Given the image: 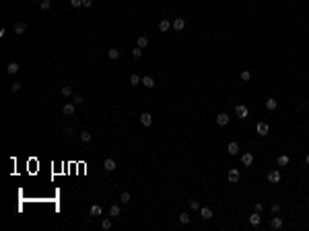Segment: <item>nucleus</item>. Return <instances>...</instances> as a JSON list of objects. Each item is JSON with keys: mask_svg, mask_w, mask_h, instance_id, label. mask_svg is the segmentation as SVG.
<instances>
[{"mask_svg": "<svg viewBox=\"0 0 309 231\" xmlns=\"http://www.w3.org/2000/svg\"><path fill=\"white\" fill-rule=\"evenodd\" d=\"M142 83V76H140V74H130V85H132V87H136V85H140Z\"/></svg>", "mask_w": 309, "mask_h": 231, "instance_id": "19", "label": "nucleus"}, {"mask_svg": "<svg viewBox=\"0 0 309 231\" xmlns=\"http://www.w3.org/2000/svg\"><path fill=\"white\" fill-rule=\"evenodd\" d=\"M70 6L79 8V6H83V0H70Z\"/></svg>", "mask_w": 309, "mask_h": 231, "instance_id": "38", "label": "nucleus"}, {"mask_svg": "<svg viewBox=\"0 0 309 231\" xmlns=\"http://www.w3.org/2000/svg\"><path fill=\"white\" fill-rule=\"evenodd\" d=\"M169 29H171V23H169L167 19H163L161 23H159V31H163V33H167Z\"/></svg>", "mask_w": 309, "mask_h": 231, "instance_id": "18", "label": "nucleus"}, {"mask_svg": "<svg viewBox=\"0 0 309 231\" xmlns=\"http://www.w3.org/2000/svg\"><path fill=\"white\" fill-rule=\"evenodd\" d=\"M200 217L204 221H208V219H212V211L208 207H200Z\"/></svg>", "mask_w": 309, "mask_h": 231, "instance_id": "12", "label": "nucleus"}, {"mask_svg": "<svg viewBox=\"0 0 309 231\" xmlns=\"http://www.w3.org/2000/svg\"><path fill=\"white\" fill-rule=\"evenodd\" d=\"M39 6H41V10H48L49 6H52V2H49V0H41V2H39Z\"/></svg>", "mask_w": 309, "mask_h": 231, "instance_id": "35", "label": "nucleus"}, {"mask_svg": "<svg viewBox=\"0 0 309 231\" xmlns=\"http://www.w3.org/2000/svg\"><path fill=\"white\" fill-rule=\"evenodd\" d=\"M83 101H85V97H80V95H74V99H72V103H74V105H80Z\"/></svg>", "mask_w": 309, "mask_h": 231, "instance_id": "36", "label": "nucleus"}, {"mask_svg": "<svg viewBox=\"0 0 309 231\" xmlns=\"http://www.w3.org/2000/svg\"><path fill=\"white\" fill-rule=\"evenodd\" d=\"M6 72H8V74H17V72H19V64H17V62H10L8 66H6Z\"/></svg>", "mask_w": 309, "mask_h": 231, "instance_id": "22", "label": "nucleus"}, {"mask_svg": "<svg viewBox=\"0 0 309 231\" xmlns=\"http://www.w3.org/2000/svg\"><path fill=\"white\" fill-rule=\"evenodd\" d=\"M10 91H13V93H19L21 91V83H13L10 85Z\"/></svg>", "mask_w": 309, "mask_h": 231, "instance_id": "37", "label": "nucleus"}, {"mask_svg": "<svg viewBox=\"0 0 309 231\" xmlns=\"http://www.w3.org/2000/svg\"><path fill=\"white\" fill-rule=\"evenodd\" d=\"M266 177H268L270 184H278L280 182V171H278V169H272V171H268V176H266Z\"/></svg>", "mask_w": 309, "mask_h": 231, "instance_id": "3", "label": "nucleus"}, {"mask_svg": "<svg viewBox=\"0 0 309 231\" xmlns=\"http://www.w3.org/2000/svg\"><path fill=\"white\" fill-rule=\"evenodd\" d=\"M142 85L147 89H152L155 87V79H152V76H142Z\"/></svg>", "mask_w": 309, "mask_h": 231, "instance_id": "21", "label": "nucleus"}, {"mask_svg": "<svg viewBox=\"0 0 309 231\" xmlns=\"http://www.w3.org/2000/svg\"><path fill=\"white\" fill-rule=\"evenodd\" d=\"M278 165L280 167H286V165H289V157H286V155H280L278 157Z\"/></svg>", "mask_w": 309, "mask_h": 231, "instance_id": "29", "label": "nucleus"}, {"mask_svg": "<svg viewBox=\"0 0 309 231\" xmlns=\"http://www.w3.org/2000/svg\"><path fill=\"white\" fill-rule=\"evenodd\" d=\"M305 163H307V165H309V153H307V157H305Z\"/></svg>", "mask_w": 309, "mask_h": 231, "instance_id": "41", "label": "nucleus"}, {"mask_svg": "<svg viewBox=\"0 0 309 231\" xmlns=\"http://www.w3.org/2000/svg\"><path fill=\"white\" fill-rule=\"evenodd\" d=\"M171 27H173V29H175V31H182L183 27H186V21H183L182 17H177V19H175V21H173V23H171Z\"/></svg>", "mask_w": 309, "mask_h": 231, "instance_id": "9", "label": "nucleus"}, {"mask_svg": "<svg viewBox=\"0 0 309 231\" xmlns=\"http://www.w3.org/2000/svg\"><path fill=\"white\" fill-rule=\"evenodd\" d=\"M179 223H182V225H188V223H190V215H188V213H179Z\"/></svg>", "mask_w": 309, "mask_h": 231, "instance_id": "27", "label": "nucleus"}, {"mask_svg": "<svg viewBox=\"0 0 309 231\" xmlns=\"http://www.w3.org/2000/svg\"><path fill=\"white\" fill-rule=\"evenodd\" d=\"M268 130H270V128H268V124H266V122H258V124H255V132L260 134V136H268Z\"/></svg>", "mask_w": 309, "mask_h": 231, "instance_id": "2", "label": "nucleus"}, {"mask_svg": "<svg viewBox=\"0 0 309 231\" xmlns=\"http://www.w3.org/2000/svg\"><path fill=\"white\" fill-rule=\"evenodd\" d=\"M216 124H219V126H227V124H229V116H227V113H219V116H216Z\"/></svg>", "mask_w": 309, "mask_h": 231, "instance_id": "14", "label": "nucleus"}, {"mask_svg": "<svg viewBox=\"0 0 309 231\" xmlns=\"http://www.w3.org/2000/svg\"><path fill=\"white\" fill-rule=\"evenodd\" d=\"M241 163H243L245 167H250L251 163H254V155H251V153H243V155H241Z\"/></svg>", "mask_w": 309, "mask_h": 231, "instance_id": "6", "label": "nucleus"}, {"mask_svg": "<svg viewBox=\"0 0 309 231\" xmlns=\"http://www.w3.org/2000/svg\"><path fill=\"white\" fill-rule=\"evenodd\" d=\"M79 136H80V140H83V143H91V132H87V130H83V132H79Z\"/></svg>", "mask_w": 309, "mask_h": 231, "instance_id": "25", "label": "nucleus"}, {"mask_svg": "<svg viewBox=\"0 0 309 231\" xmlns=\"http://www.w3.org/2000/svg\"><path fill=\"white\" fill-rule=\"evenodd\" d=\"M120 56H122V52H120V50H116V48L107 50V58H109V60H118Z\"/></svg>", "mask_w": 309, "mask_h": 231, "instance_id": "16", "label": "nucleus"}, {"mask_svg": "<svg viewBox=\"0 0 309 231\" xmlns=\"http://www.w3.org/2000/svg\"><path fill=\"white\" fill-rule=\"evenodd\" d=\"M132 56H134V58H140V56H142V48H138V45H136V48L132 50Z\"/></svg>", "mask_w": 309, "mask_h": 231, "instance_id": "34", "label": "nucleus"}, {"mask_svg": "<svg viewBox=\"0 0 309 231\" xmlns=\"http://www.w3.org/2000/svg\"><path fill=\"white\" fill-rule=\"evenodd\" d=\"M103 167H105V171H113V169L118 167V165H116V161H113L111 157H107L105 161H103Z\"/></svg>", "mask_w": 309, "mask_h": 231, "instance_id": "8", "label": "nucleus"}, {"mask_svg": "<svg viewBox=\"0 0 309 231\" xmlns=\"http://www.w3.org/2000/svg\"><path fill=\"white\" fill-rule=\"evenodd\" d=\"M307 204H309V198H307Z\"/></svg>", "mask_w": 309, "mask_h": 231, "instance_id": "42", "label": "nucleus"}, {"mask_svg": "<svg viewBox=\"0 0 309 231\" xmlns=\"http://www.w3.org/2000/svg\"><path fill=\"white\" fill-rule=\"evenodd\" d=\"M64 132L68 134V136H72V134H74V130H72V128H64Z\"/></svg>", "mask_w": 309, "mask_h": 231, "instance_id": "40", "label": "nucleus"}, {"mask_svg": "<svg viewBox=\"0 0 309 231\" xmlns=\"http://www.w3.org/2000/svg\"><path fill=\"white\" fill-rule=\"evenodd\" d=\"M235 113H237V118H241V120H245L247 116H250V109L245 108V105H235Z\"/></svg>", "mask_w": 309, "mask_h": 231, "instance_id": "1", "label": "nucleus"}, {"mask_svg": "<svg viewBox=\"0 0 309 231\" xmlns=\"http://www.w3.org/2000/svg\"><path fill=\"white\" fill-rule=\"evenodd\" d=\"M276 105H278V103H276V99H272V97L266 99V109H268V112H274Z\"/></svg>", "mask_w": 309, "mask_h": 231, "instance_id": "20", "label": "nucleus"}, {"mask_svg": "<svg viewBox=\"0 0 309 231\" xmlns=\"http://www.w3.org/2000/svg\"><path fill=\"white\" fill-rule=\"evenodd\" d=\"M270 227H272V229H280V227H282V219H280V217H272Z\"/></svg>", "mask_w": 309, "mask_h": 231, "instance_id": "17", "label": "nucleus"}, {"mask_svg": "<svg viewBox=\"0 0 309 231\" xmlns=\"http://www.w3.org/2000/svg\"><path fill=\"white\" fill-rule=\"evenodd\" d=\"M13 31H15L17 35H23L25 31H27V23H17L15 27H13Z\"/></svg>", "mask_w": 309, "mask_h": 231, "instance_id": "13", "label": "nucleus"}, {"mask_svg": "<svg viewBox=\"0 0 309 231\" xmlns=\"http://www.w3.org/2000/svg\"><path fill=\"white\" fill-rule=\"evenodd\" d=\"M136 44H138V48H147V45H148V37H144V35H140V37H138V41H136Z\"/></svg>", "mask_w": 309, "mask_h": 231, "instance_id": "26", "label": "nucleus"}, {"mask_svg": "<svg viewBox=\"0 0 309 231\" xmlns=\"http://www.w3.org/2000/svg\"><path fill=\"white\" fill-rule=\"evenodd\" d=\"M260 223H262V217H260V213H258V211H255L254 215H250V225L251 227H258Z\"/></svg>", "mask_w": 309, "mask_h": 231, "instance_id": "5", "label": "nucleus"}, {"mask_svg": "<svg viewBox=\"0 0 309 231\" xmlns=\"http://www.w3.org/2000/svg\"><path fill=\"white\" fill-rule=\"evenodd\" d=\"M227 180H229L231 184H235V182H239V169H229V171H227Z\"/></svg>", "mask_w": 309, "mask_h": 231, "instance_id": "4", "label": "nucleus"}, {"mask_svg": "<svg viewBox=\"0 0 309 231\" xmlns=\"http://www.w3.org/2000/svg\"><path fill=\"white\" fill-rule=\"evenodd\" d=\"M83 6H87V8H91V6H93V0H83Z\"/></svg>", "mask_w": 309, "mask_h": 231, "instance_id": "39", "label": "nucleus"}, {"mask_svg": "<svg viewBox=\"0 0 309 231\" xmlns=\"http://www.w3.org/2000/svg\"><path fill=\"white\" fill-rule=\"evenodd\" d=\"M130 200H132V196H130V192H122V194H120V202H122V204H128Z\"/></svg>", "mask_w": 309, "mask_h": 231, "instance_id": "24", "label": "nucleus"}, {"mask_svg": "<svg viewBox=\"0 0 309 231\" xmlns=\"http://www.w3.org/2000/svg\"><path fill=\"white\" fill-rule=\"evenodd\" d=\"M227 153H229V155H237V153H239V144H237L235 140H231V143L227 144Z\"/></svg>", "mask_w": 309, "mask_h": 231, "instance_id": "10", "label": "nucleus"}, {"mask_svg": "<svg viewBox=\"0 0 309 231\" xmlns=\"http://www.w3.org/2000/svg\"><path fill=\"white\" fill-rule=\"evenodd\" d=\"M101 215V207H99V204H93V207H91V217H99Z\"/></svg>", "mask_w": 309, "mask_h": 231, "instance_id": "28", "label": "nucleus"}, {"mask_svg": "<svg viewBox=\"0 0 309 231\" xmlns=\"http://www.w3.org/2000/svg\"><path fill=\"white\" fill-rule=\"evenodd\" d=\"M74 112H76V105H74V103H66V105L62 108V113H64V116H72Z\"/></svg>", "mask_w": 309, "mask_h": 231, "instance_id": "11", "label": "nucleus"}, {"mask_svg": "<svg viewBox=\"0 0 309 231\" xmlns=\"http://www.w3.org/2000/svg\"><path fill=\"white\" fill-rule=\"evenodd\" d=\"M60 93H62V97H70V95H72V87H70V85H64V87L60 89Z\"/></svg>", "mask_w": 309, "mask_h": 231, "instance_id": "23", "label": "nucleus"}, {"mask_svg": "<svg viewBox=\"0 0 309 231\" xmlns=\"http://www.w3.org/2000/svg\"><path fill=\"white\" fill-rule=\"evenodd\" d=\"M140 124L148 128V126H151V124H152V116H151V113H148V112H144L142 116H140Z\"/></svg>", "mask_w": 309, "mask_h": 231, "instance_id": "7", "label": "nucleus"}, {"mask_svg": "<svg viewBox=\"0 0 309 231\" xmlns=\"http://www.w3.org/2000/svg\"><path fill=\"white\" fill-rule=\"evenodd\" d=\"M188 204H190V208H192V211H200V202H198V200H194V198H192V200L188 202Z\"/></svg>", "mask_w": 309, "mask_h": 231, "instance_id": "30", "label": "nucleus"}, {"mask_svg": "<svg viewBox=\"0 0 309 231\" xmlns=\"http://www.w3.org/2000/svg\"><path fill=\"white\" fill-rule=\"evenodd\" d=\"M109 215H111V219H118V217L122 215V211H120L118 204H111V207H109Z\"/></svg>", "mask_w": 309, "mask_h": 231, "instance_id": "15", "label": "nucleus"}, {"mask_svg": "<svg viewBox=\"0 0 309 231\" xmlns=\"http://www.w3.org/2000/svg\"><path fill=\"white\" fill-rule=\"evenodd\" d=\"M270 211L274 213V215H278V213H280V204H278V202H272V204H270Z\"/></svg>", "mask_w": 309, "mask_h": 231, "instance_id": "32", "label": "nucleus"}, {"mask_svg": "<svg viewBox=\"0 0 309 231\" xmlns=\"http://www.w3.org/2000/svg\"><path fill=\"white\" fill-rule=\"evenodd\" d=\"M101 227H103V229H111V219H103Z\"/></svg>", "mask_w": 309, "mask_h": 231, "instance_id": "33", "label": "nucleus"}, {"mask_svg": "<svg viewBox=\"0 0 309 231\" xmlns=\"http://www.w3.org/2000/svg\"><path fill=\"white\" fill-rule=\"evenodd\" d=\"M239 76H241V81H245V83H247V81L251 79V72H250V70H241Z\"/></svg>", "mask_w": 309, "mask_h": 231, "instance_id": "31", "label": "nucleus"}]
</instances>
